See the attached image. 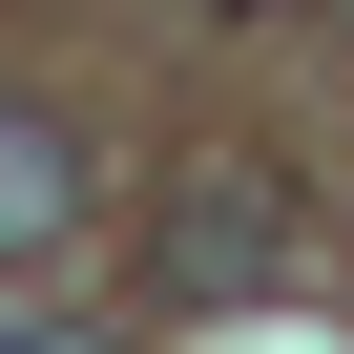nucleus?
I'll return each instance as SVG.
<instances>
[{
    "label": "nucleus",
    "mask_w": 354,
    "mask_h": 354,
    "mask_svg": "<svg viewBox=\"0 0 354 354\" xmlns=\"http://www.w3.org/2000/svg\"><path fill=\"white\" fill-rule=\"evenodd\" d=\"M292 271H313V209H292V167L209 146V167H167V188H146V292H167V313H271Z\"/></svg>",
    "instance_id": "obj_1"
},
{
    "label": "nucleus",
    "mask_w": 354,
    "mask_h": 354,
    "mask_svg": "<svg viewBox=\"0 0 354 354\" xmlns=\"http://www.w3.org/2000/svg\"><path fill=\"white\" fill-rule=\"evenodd\" d=\"M63 230H84V146H63V125H0V250L42 271Z\"/></svg>",
    "instance_id": "obj_2"
}]
</instances>
